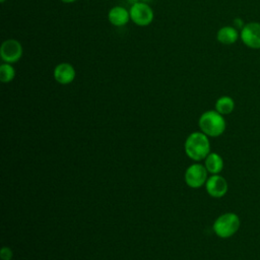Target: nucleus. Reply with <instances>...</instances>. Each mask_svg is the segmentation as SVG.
Here are the masks:
<instances>
[{"mask_svg":"<svg viewBox=\"0 0 260 260\" xmlns=\"http://www.w3.org/2000/svg\"><path fill=\"white\" fill-rule=\"evenodd\" d=\"M184 149L186 154L195 161L205 159L210 153L209 138L203 132H193L185 140Z\"/></svg>","mask_w":260,"mask_h":260,"instance_id":"1","label":"nucleus"},{"mask_svg":"<svg viewBox=\"0 0 260 260\" xmlns=\"http://www.w3.org/2000/svg\"><path fill=\"white\" fill-rule=\"evenodd\" d=\"M198 125L201 132L208 137H218L223 134L226 128V122L223 115L215 110H208L201 114Z\"/></svg>","mask_w":260,"mask_h":260,"instance_id":"2","label":"nucleus"},{"mask_svg":"<svg viewBox=\"0 0 260 260\" xmlns=\"http://www.w3.org/2000/svg\"><path fill=\"white\" fill-rule=\"evenodd\" d=\"M241 226V219L235 212L220 214L213 222L212 230L220 239H229L237 234Z\"/></svg>","mask_w":260,"mask_h":260,"instance_id":"3","label":"nucleus"},{"mask_svg":"<svg viewBox=\"0 0 260 260\" xmlns=\"http://www.w3.org/2000/svg\"><path fill=\"white\" fill-rule=\"evenodd\" d=\"M130 19L138 26H146L153 20L154 14L148 3L139 1L130 7Z\"/></svg>","mask_w":260,"mask_h":260,"instance_id":"4","label":"nucleus"},{"mask_svg":"<svg viewBox=\"0 0 260 260\" xmlns=\"http://www.w3.org/2000/svg\"><path fill=\"white\" fill-rule=\"evenodd\" d=\"M242 43L252 50H260V22L250 21L240 30Z\"/></svg>","mask_w":260,"mask_h":260,"instance_id":"5","label":"nucleus"},{"mask_svg":"<svg viewBox=\"0 0 260 260\" xmlns=\"http://www.w3.org/2000/svg\"><path fill=\"white\" fill-rule=\"evenodd\" d=\"M205 166L201 164H193L185 172V182L191 188H200L205 185L208 177Z\"/></svg>","mask_w":260,"mask_h":260,"instance_id":"6","label":"nucleus"},{"mask_svg":"<svg viewBox=\"0 0 260 260\" xmlns=\"http://www.w3.org/2000/svg\"><path fill=\"white\" fill-rule=\"evenodd\" d=\"M22 46L15 39L5 40L0 47V57L3 62L13 64L22 56Z\"/></svg>","mask_w":260,"mask_h":260,"instance_id":"7","label":"nucleus"},{"mask_svg":"<svg viewBox=\"0 0 260 260\" xmlns=\"http://www.w3.org/2000/svg\"><path fill=\"white\" fill-rule=\"evenodd\" d=\"M205 189L209 196L213 198H221L228 193L229 185L226 180L219 174L211 175L205 183Z\"/></svg>","mask_w":260,"mask_h":260,"instance_id":"8","label":"nucleus"},{"mask_svg":"<svg viewBox=\"0 0 260 260\" xmlns=\"http://www.w3.org/2000/svg\"><path fill=\"white\" fill-rule=\"evenodd\" d=\"M53 76L58 83L66 85L71 83L75 79L76 72L74 67L70 63L62 62L54 68Z\"/></svg>","mask_w":260,"mask_h":260,"instance_id":"9","label":"nucleus"},{"mask_svg":"<svg viewBox=\"0 0 260 260\" xmlns=\"http://www.w3.org/2000/svg\"><path fill=\"white\" fill-rule=\"evenodd\" d=\"M108 19L114 26H124L130 20V12L122 6H114L108 13Z\"/></svg>","mask_w":260,"mask_h":260,"instance_id":"10","label":"nucleus"},{"mask_svg":"<svg viewBox=\"0 0 260 260\" xmlns=\"http://www.w3.org/2000/svg\"><path fill=\"white\" fill-rule=\"evenodd\" d=\"M240 38V31L234 25L221 26L216 32V40L222 45H233Z\"/></svg>","mask_w":260,"mask_h":260,"instance_id":"11","label":"nucleus"},{"mask_svg":"<svg viewBox=\"0 0 260 260\" xmlns=\"http://www.w3.org/2000/svg\"><path fill=\"white\" fill-rule=\"evenodd\" d=\"M223 159L216 152H210L204 159V166L208 173L217 175L223 170Z\"/></svg>","mask_w":260,"mask_h":260,"instance_id":"12","label":"nucleus"},{"mask_svg":"<svg viewBox=\"0 0 260 260\" xmlns=\"http://www.w3.org/2000/svg\"><path fill=\"white\" fill-rule=\"evenodd\" d=\"M214 110L221 115H230L235 110V101L229 95H222L218 98L214 105Z\"/></svg>","mask_w":260,"mask_h":260,"instance_id":"13","label":"nucleus"},{"mask_svg":"<svg viewBox=\"0 0 260 260\" xmlns=\"http://www.w3.org/2000/svg\"><path fill=\"white\" fill-rule=\"evenodd\" d=\"M15 77V68L10 63H2L0 65V80L3 83H8Z\"/></svg>","mask_w":260,"mask_h":260,"instance_id":"14","label":"nucleus"},{"mask_svg":"<svg viewBox=\"0 0 260 260\" xmlns=\"http://www.w3.org/2000/svg\"><path fill=\"white\" fill-rule=\"evenodd\" d=\"M0 255H1V259L2 260H11L12 256H13V253L11 251L10 248L8 247H3L1 249V252H0Z\"/></svg>","mask_w":260,"mask_h":260,"instance_id":"15","label":"nucleus"},{"mask_svg":"<svg viewBox=\"0 0 260 260\" xmlns=\"http://www.w3.org/2000/svg\"><path fill=\"white\" fill-rule=\"evenodd\" d=\"M233 23H234V26H235L237 29H240V30H241V29L244 27V25L246 24V23L244 22V20H243L242 18H240V17H236V18L234 19Z\"/></svg>","mask_w":260,"mask_h":260,"instance_id":"16","label":"nucleus"},{"mask_svg":"<svg viewBox=\"0 0 260 260\" xmlns=\"http://www.w3.org/2000/svg\"><path fill=\"white\" fill-rule=\"evenodd\" d=\"M128 1V3L129 4H131V5H133V4H135V3H137V2H139L140 0H127Z\"/></svg>","mask_w":260,"mask_h":260,"instance_id":"17","label":"nucleus"},{"mask_svg":"<svg viewBox=\"0 0 260 260\" xmlns=\"http://www.w3.org/2000/svg\"><path fill=\"white\" fill-rule=\"evenodd\" d=\"M63 3H73V2H75V1H77V0H61Z\"/></svg>","mask_w":260,"mask_h":260,"instance_id":"18","label":"nucleus"},{"mask_svg":"<svg viewBox=\"0 0 260 260\" xmlns=\"http://www.w3.org/2000/svg\"><path fill=\"white\" fill-rule=\"evenodd\" d=\"M140 1H143V2H146V3H147V1H150V0H140Z\"/></svg>","mask_w":260,"mask_h":260,"instance_id":"19","label":"nucleus"},{"mask_svg":"<svg viewBox=\"0 0 260 260\" xmlns=\"http://www.w3.org/2000/svg\"><path fill=\"white\" fill-rule=\"evenodd\" d=\"M1 1V3H4L5 2V0H0Z\"/></svg>","mask_w":260,"mask_h":260,"instance_id":"20","label":"nucleus"}]
</instances>
